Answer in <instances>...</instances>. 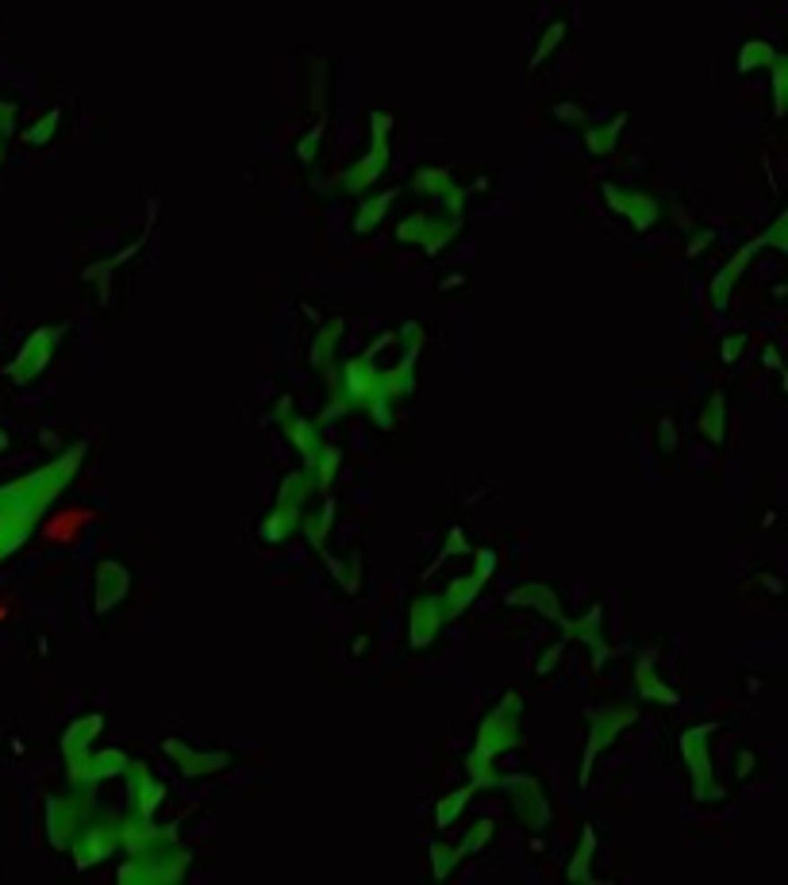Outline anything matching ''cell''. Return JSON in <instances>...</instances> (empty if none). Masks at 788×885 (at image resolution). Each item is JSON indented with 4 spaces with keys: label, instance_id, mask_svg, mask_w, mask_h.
<instances>
[{
    "label": "cell",
    "instance_id": "6da1fadb",
    "mask_svg": "<svg viewBox=\"0 0 788 885\" xmlns=\"http://www.w3.org/2000/svg\"><path fill=\"white\" fill-rule=\"evenodd\" d=\"M92 520L89 512H81V509H74V512H62V516H54L50 520V527H47V539L50 543H70L81 527H85Z\"/></svg>",
    "mask_w": 788,
    "mask_h": 885
},
{
    "label": "cell",
    "instance_id": "7a4b0ae2",
    "mask_svg": "<svg viewBox=\"0 0 788 885\" xmlns=\"http://www.w3.org/2000/svg\"><path fill=\"white\" fill-rule=\"evenodd\" d=\"M466 797H469V789H461L458 797H446V805L439 809V824H451V816L461 812V801H466Z\"/></svg>",
    "mask_w": 788,
    "mask_h": 885
}]
</instances>
